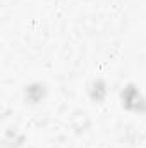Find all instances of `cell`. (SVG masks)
Returning <instances> with one entry per match:
<instances>
[{
	"mask_svg": "<svg viewBox=\"0 0 146 148\" xmlns=\"http://www.w3.org/2000/svg\"><path fill=\"white\" fill-rule=\"evenodd\" d=\"M120 102H122L124 109H127L131 112H139V114L146 112V98L139 91V88L136 84H132V83L127 84L120 91Z\"/></svg>",
	"mask_w": 146,
	"mask_h": 148,
	"instance_id": "6da1fadb",
	"label": "cell"
},
{
	"mask_svg": "<svg viewBox=\"0 0 146 148\" xmlns=\"http://www.w3.org/2000/svg\"><path fill=\"white\" fill-rule=\"evenodd\" d=\"M145 114H146V112H145Z\"/></svg>",
	"mask_w": 146,
	"mask_h": 148,
	"instance_id": "5b68a950",
	"label": "cell"
},
{
	"mask_svg": "<svg viewBox=\"0 0 146 148\" xmlns=\"http://www.w3.org/2000/svg\"><path fill=\"white\" fill-rule=\"evenodd\" d=\"M23 143H24V136L21 133L14 131V129L7 131L5 136H3V147L5 148H19L23 147Z\"/></svg>",
	"mask_w": 146,
	"mask_h": 148,
	"instance_id": "277c9868",
	"label": "cell"
},
{
	"mask_svg": "<svg viewBox=\"0 0 146 148\" xmlns=\"http://www.w3.org/2000/svg\"><path fill=\"white\" fill-rule=\"evenodd\" d=\"M88 93H89V98H91L93 102L102 103V102L105 100L107 93H108V90H107V83H105L103 79H95V81L89 84Z\"/></svg>",
	"mask_w": 146,
	"mask_h": 148,
	"instance_id": "7a4b0ae2",
	"label": "cell"
},
{
	"mask_svg": "<svg viewBox=\"0 0 146 148\" xmlns=\"http://www.w3.org/2000/svg\"><path fill=\"white\" fill-rule=\"evenodd\" d=\"M24 93H26V100H28V102L38 103V102H41V100L45 98V95H46V86H45L43 83H31V84L26 86Z\"/></svg>",
	"mask_w": 146,
	"mask_h": 148,
	"instance_id": "3957f363",
	"label": "cell"
}]
</instances>
